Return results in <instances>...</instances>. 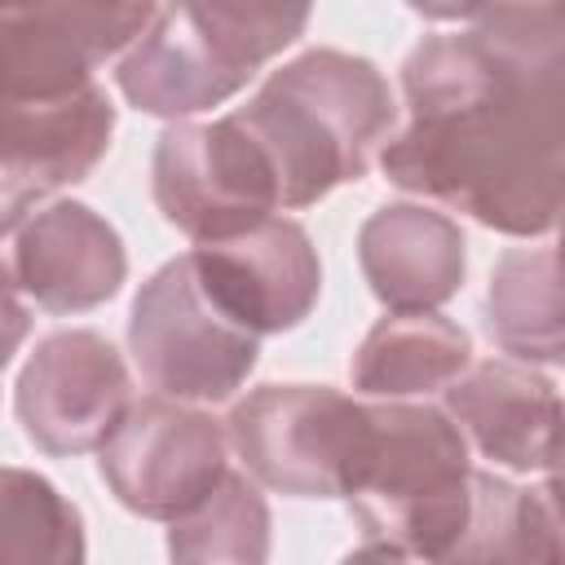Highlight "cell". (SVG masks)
<instances>
[{
    "instance_id": "obj_6",
    "label": "cell",
    "mask_w": 565,
    "mask_h": 565,
    "mask_svg": "<svg viewBox=\"0 0 565 565\" xmlns=\"http://www.w3.org/2000/svg\"><path fill=\"white\" fill-rule=\"evenodd\" d=\"M128 353L159 397L216 406L256 371L260 335L243 331L207 296L194 256H172L132 296Z\"/></svg>"
},
{
    "instance_id": "obj_22",
    "label": "cell",
    "mask_w": 565,
    "mask_h": 565,
    "mask_svg": "<svg viewBox=\"0 0 565 565\" xmlns=\"http://www.w3.org/2000/svg\"><path fill=\"white\" fill-rule=\"evenodd\" d=\"M340 565H406V556L388 543H362L358 552H349Z\"/></svg>"
},
{
    "instance_id": "obj_16",
    "label": "cell",
    "mask_w": 565,
    "mask_h": 565,
    "mask_svg": "<svg viewBox=\"0 0 565 565\" xmlns=\"http://www.w3.org/2000/svg\"><path fill=\"white\" fill-rule=\"evenodd\" d=\"M472 366V340L441 313H384L358 344L353 388L380 402L446 393Z\"/></svg>"
},
{
    "instance_id": "obj_20",
    "label": "cell",
    "mask_w": 565,
    "mask_h": 565,
    "mask_svg": "<svg viewBox=\"0 0 565 565\" xmlns=\"http://www.w3.org/2000/svg\"><path fill=\"white\" fill-rule=\"evenodd\" d=\"M433 565H539V525H534L530 486L477 468L468 516Z\"/></svg>"
},
{
    "instance_id": "obj_10",
    "label": "cell",
    "mask_w": 565,
    "mask_h": 565,
    "mask_svg": "<svg viewBox=\"0 0 565 565\" xmlns=\"http://www.w3.org/2000/svg\"><path fill=\"white\" fill-rule=\"evenodd\" d=\"M154 4H106V0H53L13 4L0 13V102H44L79 93L93 71L132 49Z\"/></svg>"
},
{
    "instance_id": "obj_19",
    "label": "cell",
    "mask_w": 565,
    "mask_h": 565,
    "mask_svg": "<svg viewBox=\"0 0 565 565\" xmlns=\"http://www.w3.org/2000/svg\"><path fill=\"white\" fill-rule=\"evenodd\" d=\"M0 565H88L79 508L40 472H0Z\"/></svg>"
},
{
    "instance_id": "obj_3",
    "label": "cell",
    "mask_w": 565,
    "mask_h": 565,
    "mask_svg": "<svg viewBox=\"0 0 565 565\" xmlns=\"http://www.w3.org/2000/svg\"><path fill=\"white\" fill-rule=\"evenodd\" d=\"M305 26L309 4H163L150 31L119 57L115 84L141 115L185 124L230 102Z\"/></svg>"
},
{
    "instance_id": "obj_15",
    "label": "cell",
    "mask_w": 565,
    "mask_h": 565,
    "mask_svg": "<svg viewBox=\"0 0 565 565\" xmlns=\"http://www.w3.org/2000/svg\"><path fill=\"white\" fill-rule=\"evenodd\" d=\"M358 265L388 313H437L463 287L468 243L428 203H384L358 230Z\"/></svg>"
},
{
    "instance_id": "obj_9",
    "label": "cell",
    "mask_w": 565,
    "mask_h": 565,
    "mask_svg": "<svg viewBox=\"0 0 565 565\" xmlns=\"http://www.w3.org/2000/svg\"><path fill=\"white\" fill-rule=\"evenodd\" d=\"M132 402L137 397L119 349L88 327L44 335L26 353L13 384L18 424L44 455L102 450Z\"/></svg>"
},
{
    "instance_id": "obj_11",
    "label": "cell",
    "mask_w": 565,
    "mask_h": 565,
    "mask_svg": "<svg viewBox=\"0 0 565 565\" xmlns=\"http://www.w3.org/2000/svg\"><path fill=\"white\" fill-rule=\"evenodd\" d=\"M4 278L44 313H88L119 296L128 252L119 230L79 199H53L4 230Z\"/></svg>"
},
{
    "instance_id": "obj_17",
    "label": "cell",
    "mask_w": 565,
    "mask_h": 565,
    "mask_svg": "<svg viewBox=\"0 0 565 565\" xmlns=\"http://www.w3.org/2000/svg\"><path fill=\"white\" fill-rule=\"evenodd\" d=\"M490 340L525 366H565V265L556 247H508L486 287Z\"/></svg>"
},
{
    "instance_id": "obj_14",
    "label": "cell",
    "mask_w": 565,
    "mask_h": 565,
    "mask_svg": "<svg viewBox=\"0 0 565 565\" xmlns=\"http://www.w3.org/2000/svg\"><path fill=\"white\" fill-rule=\"evenodd\" d=\"M441 397V411L486 459L512 472H552L565 446V397L543 371L512 358H486Z\"/></svg>"
},
{
    "instance_id": "obj_23",
    "label": "cell",
    "mask_w": 565,
    "mask_h": 565,
    "mask_svg": "<svg viewBox=\"0 0 565 565\" xmlns=\"http://www.w3.org/2000/svg\"><path fill=\"white\" fill-rule=\"evenodd\" d=\"M556 256H561V265H565V221L556 225Z\"/></svg>"
},
{
    "instance_id": "obj_7",
    "label": "cell",
    "mask_w": 565,
    "mask_h": 565,
    "mask_svg": "<svg viewBox=\"0 0 565 565\" xmlns=\"http://www.w3.org/2000/svg\"><path fill=\"white\" fill-rule=\"evenodd\" d=\"M150 194L194 247L238 238L282 212L274 163L234 110L212 124H168L154 141Z\"/></svg>"
},
{
    "instance_id": "obj_1",
    "label": "cell",
    "mask_w": 565,
    "mask_h": 565,
    "mask_svg": "<svg viewBox=\"0 0 565 565\" xmlns=\"http://www.w3.org/2000/svg\"><path fill=\"white\" fill-rule=\"evenodd\" d=\"M415 13L459 26L406 53V124L380 150L384 177L512 238L556 230L565 221V4Z\"/></svg>"
},
{
    "instance_id": "obj_24",
    "label": "cell",
    "mask_w": 565,
    "mask_h": 565,
    "mask_svg": "<svg viewBox=\"0 0 565 565\" xmlns=\"http://www.w3.org/2000/svg\"><path fill=\"white\" fill-rule=\"evenodd\" d=\"M552 472H556V477H565V446H561V455H556V463H552Z\"/></svg>"
},
{
    "instance_id": "obj_21",
    "label": "cell",
    "mask_w": 565,
    "mask_h": 565,
    "mask_svg": "<svg viewBox=\"0 0 565 565\" xmlns=\"http://www.w3.org/2000/svg\"><path fill=\"white\" fill-rule=\"evenodd\" d=\"M534 494V525H539V565H565V477L547 472Z\"/></svg>"
},
{
    "instance_id": "obj_4",
    "label": "cell",
    "mask_w": 565,
    "mask_h": 565,
    "mask_svg": "<svg viewBox=\"0 0 565 565\" xmlns=\"http://www.w3.org/2000/svg\"><path fill=\"white\" fill-rule=\"evenodd\" d=\"M472 472L468 437L441 406L375 402L371 450L349 508L371 543L433 565L468 516Z\"/></svg>"
},
{
    "instance_id": "obj_12",
    "label": "cell",
    "mask_w": 565,
    "mask_h": 565,
    "mask_svg": "<svg viewBox=\"0 0 565 565\" xmlns=\"http://www.w3.org/2000/svg\"><path fill=\"white\" fill-rule=\"evenodd\" d=\"M115 106L102 84L44 102H0V212L4 230L84 181L110 150Z\"/></svg>"
},
{
    "instance_id": "obj_8",
    "label": "cell",
    "mask_w": 565,
    "mask_h": 565,
    "mask_svg": "<svg viewBox=\"0 0 565 565\" xmlns=\"http://www.w3.org/2000/svg\"><path fill=\"white\" fill-rule=\"evenodd\" d=\"M230 433L199 406L141 397L97 450V472L110 494L146 521L190 516L230 472Z\"/></svg>"
},
{
    "instance_id": "obj_5",
    "label": "cell",
    "mask_w": 565,
    "mask_h": 565,
    "mask_svg": "<svg viewBox=\"0 0 565 565\" xmlns=\"http://www.w3.org/2000/svg\"><path fill=\"white\" fill-rule=\"evenodd\" d=\"M225 433L256 486L349 499L371 450V406L327 384H260L234 402Z\"/></svg>"
},
{
    "instance_id": "obj_2",
    "label": "cell",
    "mask_w": 565,
    "mask_h": 565,
    "mask_svg": "<svg viewBox=\"0 0 565 565\" xmlns=\"http://www.w3.org/2000/svg\"><path fill=\"white\" fill-rule=\"evenodd\" d=\"M234 115L269 154L282 207H309L335 185L362 181L397 128L388 79L371 57L344 49L291 57Z\"/></svg>"
},
{
    "instance_id": "obj_18",
    "label": "cell",
    "mask_w": 565,
    "mask_h": 565,
    "mask_svg": "<svg viewBox=\"0 0 565 565\" xmlns=\"http://www.w3.org/2000/svg\"><path fill=\"white\" fill-rule=\"evenodd\" d=\"M269 503L247 472L225 481L181 521L168 525L172 565H269Z\"/></svg>"
},
{
    "instance_id": "obj_13",
    "label": "cell",
    "mask_w": 565,
    "mask_h": 565,
    "mask_svg": "<svg viewBox=\"0 0 565 565\" xmlns=\"http://www.w3.org/2000/svg\"><path fill=\"white\" fill-rule=\"evenodd\" d=\"M207 296L252 335L300 327L322 296V260L309 230L291 216L190 252Z\"/></svg>"
}]
</instances>
